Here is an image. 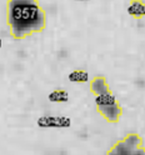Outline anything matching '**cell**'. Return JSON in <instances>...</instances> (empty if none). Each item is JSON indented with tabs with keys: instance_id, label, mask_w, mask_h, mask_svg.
<instances>
[{
	"instance_id": "obj_7",
	"label": "cell",
	"mask_w": 145,
	"mask_h": 155,
	"mask_svg": "<svg viewBox=\"0 0 145 155\" xmlns=\"http://www.w3.org/2000/svg\"><path fill=\"white\" fill-rule=\"evenodd\" d=\"M68 79L75 84H84L89 80V74L84 69H75L70 71V74L68 75Z\"/></svg>"
},
{
	"instance_id": "obj_4",
	"label": "cell",
	"mask_w": 145,
	"mask_h": 155,
	"mask_svg": "<svg viewBox=\"0 0 145 155\" xmlns=\"http://www.w3.org/2000/svg\"><path fill=\"white\" fill-rule=\"evenodd\" d=\"M38 125L40 128H69L71 119L66 116H40L38 119Z\"/></svg>"
},
{
	"instance_id": "obj_10",
	"label": "cell",
	"mask_w": 145,
	"mask_h": 155,
	"mask_svg": "<svg viewBox=\"0 0 145 155\" xmlns=\"http://www.w3.org/2000/svg\"><path fill=\"white\" fill-rule=\"evenodd\" d=\"M75 2H90V0H75Z\"/></svg>"
},
{
	"instance_id": "obj_1",
	"label": "cell",
	"mask_w": 145,
	"mask_h": 155,
	"mask_svg": "<svg viewBox=\"0 0 145 155\" xmlns=\"http://www.w3.org/2000/svg\"><path fill=\"white\" fill-rule=\"evenodd\" d=\"M6 23L14 40H24L46 28V12L38 0H8Z\"/></svg>"
},
{
	"instance_id": "obj_5",
	"label": "cell",
	"mask_w": 145,
	"mask_h": 155,
	"mask_svg": "<svg viewBox=\"0 0 145 155\" xmlns=\"http://www.w3.org/2000/svg\"><path fill=\"white\" fill-rule=\"evenodd\" d=\"M90 91L94 96L113 93L109 84H108V80H106V78L104 75H96L90 81Z\"/></svg>"
},
{
	"instance_id": "obj_3",
	"label": "cell",
	"mask_w": 145,
	"mask_h": 155,
	"mask_svg": "<svg viewBox=\"0 0 145 155\" xmlns=\"http://www.w3.org/2000/svg\"><path fill=\"white\" fill-rule=\"evenodd\" d=\"M96 111L105 119V121L111 123V124H117L120 121L121 116H123V106L118 101L115 104L106 105V106H96Z\"/></svg>"
},
{
	"instance_id": "obj_6",
	"label": "cell",
	"mask_w": 145,
	"mask_h": 155,
	"mask_svg": "<svg viewBox=\"0 0 145 155\" xmlns=\"http://www.w3.org/2000/svg\"><path fill=\"white\" fill-rule=\"evenodd\" d=\"M127 12L135 20H140L145 16V3L143 0H131Z\"/></svg>"
},
{
	"instance_id": "obj_9",
	"label": "cell",
	"mask_w": 145,
	"mask_h": 155,
	"mask_svg": "<svg viewBox=\"0 0 145 155\" xmlns=\"http://www.w3.org/2000/svg\"><path fill=\"white\" fill-rule=\"evenodd\" d=\"M115 103H118V99L115 98V95L113 93L95 96V105L96 106H106V105H111Z\"/></svg>"
},
{
	"instance_id": "obj_2",
	"label": "cell",
	"mask_w": 145,
	"mask_h": 155,
	"mask_svg": "<svg viewBox=\"0 0 145 155\" xmlns=\"http://www.w3.org/2000/svg\"><path fill=\"white\" fill-rule=\"evenodd\" d=\"M105 155H145L144 139L138 133H129L115 143Z\"/></svg>"
},
{
	"instance_id": "obj_8",
	"label": "cell",
	"mask_w": 145,
	"mask_h": 155,
	"mask_svg": "<svg viewBox=\"0 0 145 155\" xmlns=\"http://www.w3.org/2000/svg\"><path fill=\"white\" fill-rule=\"evenodd\" d=\"M48 99H49L51 103H66L69 100V93H68L65 89L58 88L48 95Z\"/></svg>"
}]
</instances>
